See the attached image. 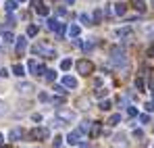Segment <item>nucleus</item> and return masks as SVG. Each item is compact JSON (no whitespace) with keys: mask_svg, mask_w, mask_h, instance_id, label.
I'll return each instance as SVG.
<instances>
[{"mask_svg":"<svg viewBox=\"0 0 154 148\" xmlns=\"http://www.w3.org/2000/svg\"><path fill=\"white\" fill-rule=\"evenodd\" d=\"M52 102H54V104H63L65 100H63V98H52Z\"/></svg>","mask_w":154,"mask_h":148,"instance_id":"obj_42","label":"nucleus"},{"mask_svg":"<svg viewBox=\"0 0 154 148\" xmlns=\"http://www.w3.org/2000/svg\"><path fill=\"white\" fill-rule=\"evenodd\" d=\"M119 121H121V115H112L108 119V125H119Z\"/></svg>","mask_w":154,"mask_h":148,"instance_id":"obj_20","label":"nucleus"},{"mask_svg":"<svg viewBox=\"0 0 154 148\" xmlns=\"http://www.w3.org/2000/svg\"><path fill=\"white\" fill-rule=\"evenodd\" d=\"M46 79H48V81H54V79H56V73H54V71H46Z\"/></svg>","mask_w":154,"mask_h":148,"instance_id":"obj_31","label":"nucleus"},{"mask_svg":"<svg viewBox=\"0 0 154 148\" xmlns=\"http://www.w3.org/2000/svg\"><path fill=\"white\" fill-rule=\"evenodd\" d=\"M100 109H102V111H108V109H110V102H108V100H102V102H100Z\"/></svg>","mask_w":154,"mask_h":148,"instance_id":"obj_32","label":"nucleus"},{"mask_svg":"<svg viewBox=\"0 0 154 148\" xmlns=\"http://www.w3.org/2000/svg\"><path fill=\"white\" fill-rule=\"evenodd\" d=\"M144 106H146V111H148V113H152V111H154V100H150V102H146Z\"/></svg>","mask_w":154,"mask_h":148,"instance_id":"obj_33","label":"nucleus"},{"mask_svg":"<svg viewBox=\"0 0 154 148\" xmlns=\"http://www.w3.org/2000/svg\"><path fill=\"white\" fill-rule=\"evenodd\" d=\"M92 69H94V65H92L90 61H85V58L77 63V71H79L81 75H90V73H92Z\"/></svg>","mask_w":154,"mask_h":148,"instance_id":"obj_2","label":"nucleus"},{"mask_svg":"<svg viewBox=\"0 0 154 148\" xmlns=\"http://www.w3.org/2000/svg\"><path fill=\"white\" fill-rule=\"evenodd\" d=\"M115 15H125V4L123 2H117L115 4Z\"/></svg>","mask_w":154,"mask_h":148,"instance_id":"obj_15","label":"nucleus"},{"mask_svg":"<svg viewBox=\"0 0 154 148\" xmlns=\"http://www.w3.org/2000/svg\"><path fill=\"white\" fill-rule=\"evenodd\" d=\"M58 21H56V19H48V29H56V27H58Z\"/></svg>","mask_w":154,"mask_h":148,"instance_id":"obj_24","label":"nucleus"},{"mask_svg":"<svg viewBox=\"0 0 154 148\" xmlns=\"http://www.w3.org/2000/svg\"><path fill=\"white\" fill-rule=\"evenodd\" d=\"M4 113H6V104H4V102H0V115H4Z\"/></svg>","mask_w":154,"mask_h":148,"instance_id":"obj_40","label":"nucleus"},{"mask_svg":"<svg viewBox=\"0 0 154 148\" xmlns=\"http://www.w3.org/2000/svg\"><path fill=\"white\" fill-rule=\"evenodd\" d=\"M35 11H38V15H42V17H46V15H48V13H50V8H48V6H46V4H40V6H38V8H35Z\"/></svg>","mask_w":154,"mask_h":148,"instance_id":"obj_16","label":"nucleus"},{"mask_svg":"<svg viewBox=\"0 0 154 148\" xmlns=\"http://www.w3.org/2000/svg\"><path fill=\"white\" fill-rule=\"evenodd\" d=\"M115 144H117V146H119V144L125 146V144H127V138H125L123 134H117V136H115Z\"/></svg>","mask_w":154,"mask_h":148,"instance_id":"obj_13","label":"nucleus"},{"mask_svg":"<svg viewBox=\"0 0 154 148\" xmlns=\"http://www.w3.org/2000/svg\"><path fill=\"white\" fill-rule=\"evenodd\" d=\"M81 48H83V50H92V48H94V44H92V42H83Z\"/></svg>","mask_w":154,"mask_h":148,"instance_id":"obj_34","label":"nucleus"},{"mask_svg":"<svg viewBox=\"0 0 154 148\" xmlns=\"http://www.w3.org/2000/svg\"><path fill=\"white\" fill-rule=\"evenodd\" d=\"M17 2H23V0H17Z\"/></svg>","mask_w":154,"mask_h":148,"instance_id":"obj_49","label":"nucleus"},{"mask_svg":"<svg viewBox=\"0 0 154 148\" xmlns=\"http://www.w3.org/2000/svg\"><path fill=\"white\" fill-rule=\"evenodd\" d=\"M127 115L129 117H135V115H137V109H135V106H127Z\"/></svg>","mask_w":154,"mask_h":148,"instance_id":"obj_27","label":"nucleus"},{"mask_svg":"<svg viewBox=\"0 0 154 148\" xmlns=\"http://www.w3.org/2000/svg\"><path fill=\"white\" fill-rule=\"evenodd\" d=\"M63 83H65L67 88H77V79L71 77V75H65V77H63Z\"/></svg>","mask_w":154,"mask_h":148,"instance_id":"obj_8","label":"nucleus"},{"mask_svg":"<svg viewBox=\"0 0 154 148\" xmlns=\"http://www.w3.org/2000/svg\"><path fill=\"white\" fill-rule=\"evenodd\" d=\"M79 31H81V29H79V25H71V27H69V36H73V38L79 36Z\"/></svg>","mask_w":154,"mask_h":148,"instance_id":"obj_18","label":"nucleus"},{"mask_svg":"<svg viewBox=\"0 0 154 148\" xmlns=\"http://www.w3.org/2000/svg\"><path fill=\"white\" fill-rule=\"evenodd\" d=\"M54 90H56V92H58V94H65V92H67V90H65V88H63V86H54Z\"/></svg>","mask_w":154,"mask_h":148,"instance_id":"obj_38","label":"nucleus"},{"mask_svg":"<svg viewBox=\"0 0 154 148\" xmlns=\"http://www.w3.org/2000/svg\"><path fill=\"white\" fill-rule=\"evenodd\" d=\"M0 146H2V136H0Z\"/></svg>","mask_w":154,"mask_h":148,"instance_id":"obj_47","label":"nucleus"},{"mask_svg":"<svg viewBox=\"0 0 154 148\" xmlns=\"http://www.w3.org/2000/svg\"><path fill=\"white\" fill-rule=\"evenodd\" d=\"M13 73L17 75V77H23V75H25V69H23V65H15V67H13Z\"/></svg>","mask_w":154,"mask_h":148,"instance_id":"obj_14","label":"nucleus"},{"mask_svg":"<svg viewBox=\"0 0 154 148\" xmlns=\"http://www.w3.org/2000/svg\"><path fill=\"white\" fill-rule=\"evenodd\" d=\"M102 11H100V8H98V11H96V13H94V21H96V23H100V21H102Z\"/></svg>","mask_w":154,"mask_h":148,"instance_id":"obj_23","label":"nucleus"},{"mask_svg":"<svg viewBox=\"0 0 154 148\" xmlns=\"http://www.w3.org/2000/svg\"><path fill=\"white\" fill-rule=\"evenodd\" d=\"M90 127H92V123H90V121H83V123H81V127H79V129H81V134H83V131H88V129H90Z\"/></svg>","mask_w":154,"mask_h":148,"instance_id":"obj_28","label":"nucleus"},{"mask_svg":"<svg viewBox=\"0 0 154 148\" xmlns=\"http://www.w3.org/2000/svg\"><path fill=\"white\" fill-rule=\"evenodd\" d=\"M133 136H135V138H144V131H142V129H135Z\"/></svg>","mask_w":154,"mask_h":148,"instance_id":"obj_39","label":"nucleus"},{"mask_svg":"<svg viewBox=\"0 0 154 148\" xmlns=\"http://www.w3.org/2000/svg\"><path fill=\"white\" fill-rule=\"evenodd\" d=\"M27 48V40L25 38H17V54H23Z\"/></svg>","mask_w":154,"mask_h":148,"instance_id":"obj_7","label":"nucleus"},{"mask_svg":"<svg viewBox=\"0 0 154 148\" xmlns=\"http://www.w3.org/2000/svg\"><path fill=\"white\" fill-rule=\"evenodd\" d=\"M60 142H63V138H60V136H56V138L52 140V146H54V148H58V146H60Z\"/></svg>","mask_w":154,"mask_h":148,"instance_id":"obj_30","label":"nucleus"},{"mask_svg":"<svg viewBox=\"0 0 154 148\" xmlns=\"http://www.w3.org/2000/svg\"><path fill=\"white\" fill-rule=\"evenodd\" d=\"M150 92H152V100H154V90H150Z\"/></svg>","mask_w":154,"mask_h":148,"instance_id":"obj_46","label":"nucleus"},{"mask_svg":"<svg viewBox=\"0 0 154 148\" xmlns=\"http://www.w3.org/2000/svg\"><path fill=\"white\" fill-rule=\"evenodd\" d=\"M140 121H142V123H150V117H148V115H140Z\"/></svg>","mask_w":154,"mask_h":148,"instance_id":"obj_36","label":"nucleus"},{"mask_svg":"<svg viewBox=\"0 0 154 148\" xmlns=\"http://www.w3.org/2000/svg\"><path fill=\"white\" fill-rule=\"evenodd\" d=\"M75 113H73V111H58V113H56V119H58V121H69V123H71V121H75Z\"/></svg>","mask_w":154,"mask_h":148,"instance_id":"obj_4","label":"nucleus"},{"mask_svg":"<svg viewBox=\"0 0 154 148\" xmlns=\"http://www.w3.org/2000/svg\"><path fill=\"white\" fill-rule=\"evenodd\" d=\"M15 8H17V2H15V0H6V2H4V11H6V13H13Z\"/></svg>","mask_w":154,"mask_h":148,"instance_id":"obj_11","label":"nucleus"},{"mask_svg":"<svg viewBox=\"0 0 154 148\" xmlns=\"http://www.w3.org/2000/svg\"><path fill=\"white\" fill-rule=\"evenodd\" d=\"M29 136H31L33 140H46V138H48V129H46V127H35V129L29 131Z\"/></svg>","mask_w":154,"mask_h":148,"instance_id":"obj_3","label":"nucleus"},{"mask_svg":"<svg viewBox=\"0 0 154 148\" xmlns=\"http://www.w3.org/2000/svg\"><path fill=\"white\" fill-rule=\"evenodd\" d=\"M131 33H133L131 27H121V29H117V36H119V38H129Z\"/></svg>","mask_w":154,"mask_h":148,"instance_id":"obj_10","label":"nucleus"},{"mask_svg":"<svg viewBox=\"0 0 154 148\" xmlns=\"http://www.w3.org/2000/svg\"><path fill=\"white\" fill-rule=\"evenodd\" d=\"M40 100H42V102H48V94H46V92H42V94H40Z\"/></svg>","mask_w":154,"mask_h":148,"instance_id":"obj_37","label":"nucleus"},{"mask_svg":"<svg viewBox=\"0 0 154 148\" xmlns=\"http://www.w3.org/2000/svg\"><path fill=\"white\" fill-rule=\"evenodd\" d=\"M65 2H67V4H73V2H75V0H65Z\"/></svg>","mask_w":154,"mask_h":148,"instance_id":"obj_45","label":"nucleus"},{"mask_svg":"<svg viewBox=\"0 0 154 148\" xmlns=\"http://www.w3.org/2000/svg\"><path fill=\"white\" fill-rule=\"evenodd\" d=\"M135 88L137 92H144V79H135Z\"/></svg>","mask_w":154,"mask_h":148,"instance_id":"obj_25","label":"nucleus"},{"mask_svg":"<svg viewBox=\"0 0 154 148\" xmlns=\"http://www.w3.org/2000/svg\"><path fill=\"white\" fill-rule=\"evenodd\" d=\"M0 33H2V25H0Z\"/></svg>","mask_w":154,"mask_h":148,"instance_id":"obj_48","label":"nucleus"},{"mask_svg":"<svg viewBox=\"0 0 154 148\" xmlns=\"http://www.w3.org/2000/svg\"><path fill=\"white\" fill-rule=\"evenodd\" d=\"M110 61L115 63V65H125L127 63V56H125V50H121V48H115L110 50Z\"/></svg>","mask_w":154,"mask_h":148,"instance_id":"obj_1","label":"nucleus"},{"mask_svg":"<svg viewBox=\"0 0 154 148\" xmlns=\"http://www.w3.org/2000/svg\"><path fill=\"white\" fill-rule=\"evenodd\" d=\"M106 94H108V90H106V88H100V90H96V96H98V98H102V96H106Z\"/></svg>","mask_w":154,"mask_h":148,"instance_id":"obj_26","label":"nucleus"},{"mask_svg":"<svg viewBox=\"0 0 154 148\" xmlns=\"http://www.w3.org/2000/svg\"><path fill=\"white\" fill-rule=\"evenodd\" d=\"M27 67H29V71H31L33 75H44V73H46L44 65H40V63H35V61H29V65H27Z\"/></svg>","mask_w":154,"mask_h":148,"instance_id":"obj_5","label":"nucleus"},{"mask_svg":"<svg viewBox=\"0 0 154 148\" xmlns=\"http://www.w3.org/2000/svg\"><path fill=\"white\" fill-rule=\"evenodd\" d=\"M13 40H15V36H13L11 31H6V33H4V42H8V44H11Z\"/></svg>","mask_w":154,"mask_h":148,"instance_id":"obj_29","label":"nucleus"},{"mask_svg":"<svg viewBox=\"0 0 154 148\" xmlns=\"http://www.w3.org/2000/svg\"><path fill=\"white\" fill-rule=\"evenodd\" d=\"M79 138H81V129H75V131H71V134L67 136V142H69V144H77Z\"/></svg>","mask_w":154,"mask_h":148,"instance_id":"obj_6","label":"nucleus"},{"mask_svg":"<svg viewBox=\"0 0 154 148\" xmlns=\"http://www.w3.org/2000/svg\"><path fill=\"white\" fill-rule=\"evenodd\" d=\"M31 90H33V86H31V83H25V81H23V83H19V92H23V94H29Z\"/></svg>","mask_w":154,"mask_h":148,"instance_id":"obj_12","label":"nucleus"},{"mask_svg":"<svg viewBox=\"0 0 154 148\" xmlns=\"http://www.w3.org/2000/svg\"><path fill=\"white\" fill-rule=\"evenodd\" d=\"M71 65H73V63H71V58H63V61H60V69H63V71H69V69H71Z\"/></svg>","mask_w":154,"mask_h":148,"instance_id":"obj_17","label":"nucleus"},{"mask_svg":"<svg viewBox=\"0 0 154 148\" xmlns=\"http://www.w3.org/2000/svg\"><path fill=\"white\" fill-rule=\"evenodd\" d=\"M35 33H38V27H35V25H29V27H27V36H31V38H33Z\"/></svg>","mask_w":154,"mask_h":148,"instance_id":"obj_22","label":"nucleus"},{"mask_svg":"<svg viewBox=\"0 0 154 148\" xmlns=\"http://www.w3.org/2000/svg\"><path fill=\"white\" fill-rule=\"evenodd\" d=\"M148 54H150V56H154V46H150V50H148Z\"/></svg>","mask_w":154,"mask_h":148,"instance_id":"obj_43","label":"nucleus"},{"mask_svg":"<svg viewBox=\"0 0 154 148\" xmlns=\"http://www.w3.org/2000/svg\"><path fill=\"white\" fill-rule=\"evenodd\" d=\"M79 19H81V23H85V25L92 23V17H90V15H85V13H81V17H79Z\"/></svg>","mask_w":154,"mask_h":148,"instance_id":"obj_21","label":"nucleus"},{"mask_svg":"<svg viewBox=\"0 0 154 148\" xmlns=\"http://www.w3.org/2000/svg\"><path fill=\"white\" fill-rule=\"evenodd\" d=\"M56 13L63 17V15H67V8H65V6H58V8H56Z\"/></svg>","mask_w":154,"mask_h":148,"instance_id":"obj_35","label":"nucleus"},{"mask_svg":"<svg viewBox=\"0 0 154 148\" xmlns=\"http://www.w3.org/2000/svg\"><path fill=\"white\" fill-rule=\"evenodd\" d=\"M0 77H8V71L6 69H0Z\"/></svg>","mask_w":154,"mask_h":148,"instance_id":"obj_41","label":"nucleus"},{"mask_svg":"<svg viewBox=\"0 0 154 148\" xmlns=\"http://www.w3.org/2000/svg\"><path fill=\"white\" fill-rule=\"evenodd\" d=\"M8 138L15 142V140H19V138H23V129H19V127H15V129H11V134H8Z\"/></svg>","mask_w":154,"mask_h":148,"instance_id":"obj_9","label":"nucleus"},{"mask_svg":"<svg viewBox=\"0 0 154 148\" xmlns=\"http://www.w3.org/2000/svg\"><path fill=\"white\" fill-rule=\"evenodd\" d=\"M150 90H154V79H152V81H150Z\"/></svg>","mask_w":154,"mask_h":148,"instance_id":"obj_44","label":"nucleus"},{"mask_svg":"<svg viewBox=\"0 0 154 148\" xmlns=\"http://www.w3.org/2000/svg\"><path fill=\"white\" fill-rule=\"evenodd\" d=\"M96 136H100V123L92 125V138H96Z\"/></svg>","mask_w":154,"mask_h":148,"instance_id":"obj_19","label":"nucleus"}]
</instances>
